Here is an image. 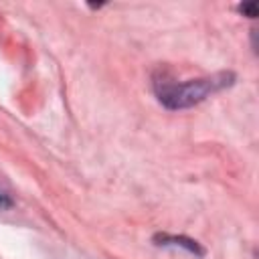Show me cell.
Segmentation results:
<instances>
[{"label": "cell", "mask_w": 259, "mask_h": 259, "mask_svg": "<svg viewBox=\"0 0 259 259\" xmlns=\"http://www.w3.org/2000/svg\"><path fill=\"white\" fill-rule=\"evenodd\" d=\"M8 206H12V198H10L8 194L0 192V210H2V208H8Z\"/></svg>", "instance_id": "277c9868"}, {"label": "cell", "mask_w": 259, "mask_h": 259, "mask_svg": "<svg viewBox=\"0 0 259 259\" xmlns=\"http://www.w3.org/2000/svg\"><path fill=\"white\" fill-rule=\"evenodd\" d=\"M154 241H156V245H164V247H182L188 253L198 255V257L204 255V249L196 241H192L188 237H176V235H168V233H158V235H154Z\"/></svg>", "instance_id": "7a4b0ae2"}, {"label": "cell", "mask_w": 259, "mask_h": 259, "mask_svg": "<svg viewBox=\"0 0 259 259\" xmlns=\"http://www.w3.org/2000/svg\"><path fill=\"white\" fill-rule=\"evenodd\" d=\"M239 10H241L245 16L255 18V16H257V2H243V4H239Z\"/></svg>", "instance_id": "3957f363"}, {"label": "cell", "mask_w": 259, "mask_h": 259, "mask_svg": "<svg viewBox=\"0 0 259 259\" xmlns=\"http://www.w3.org/2000/svg\"><path fill=\"white\" fill-rule=\"evenodd\" d=\"M235 75L233 73H214L200 79H188V81H176L162 69L154 75L152 85L158 101L168 109H184L190 105H196L204 101L208 95L233 85Z\"/></svg>", "instance_id": "6da1fadb"}]
</instances>
